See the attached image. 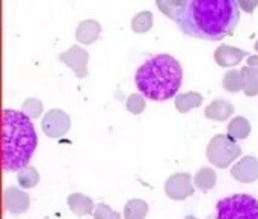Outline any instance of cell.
<instances>
[{
	"label": "cell",
	"instance_id": "obj_1",
	"mask_svg": "<svg viewBox=\"0 0 258 219\" xmlns=\"http://www.w3.org/2000/svg\"><path fill=\"white\" fill-rule=\"evenodd\" d=\"M156 3L183 33L207 41H219L233 35L240 20V8L236 0H159Z\"/></svg>",
	"mask_w": 258,
	"mask_h": 219
},
{
	"label": "cell",
	"instance_id": "obj_2",
	"mask_svg": "<svg viewBox=\"0 0 258 219\" xmlns=\"http://www.w3.org/2000/svg\"><path fill=\"white\" fill-rule=\"evenodd\" d=\"M38 136L24 112L5 109L2 112V168L15 173L26 167L36 150Z\"/></svg>",
	"mask_w": 258,
	"mask_h": 219
},
{
	"label": "cell",
	"instance_id": "obj_3",
	"mask_svg": "<svg viewBox=\"0 0 258 219\" xmlns=\"http://www.w3.org/2000/svg\"><path fill=\"white\" fill-rule=\"evenodd\" d=\"M135 82L145 98L165 101L178 92L183 82V70L172 56L156 54L138 68Z\"/></svg>",
	"mask_w": 258,
	"mask_h": 219
},
{
	"label": "cell",
	"instance_id": "obj_4",
	"mask_svg": "<svg viewBox=\"0 0 258 219\" xmlns=\"http://www.w3.org/2000/svg\"><path fill=\"white\" fill-rule=\"evenodd\" d=\"M216 219H258V200L248 194L225 197L216 204Z\"/></svg>",
	"mask_w": 258,
	"mask_h": 219
},
{
	"label": "cell",
	"instance_id": "obj_5",
	"mask_svg": "<svg viewBox=\"0 0 258 219\" xmlns=\"http://www.w3.org/2000/svg\"><path fill=\"white\" fill-rule=\"evenodd\" d=\"M240 154H242V148L239 147V144L225 135L215 136L207 148L209 160L218 168H228L234 160L239 159Z\"/></svg>",
	"mask_w": 258,
	"mask_h": 219
},
{
	"label": "cell",
	"instance_id": "obj_6",
	"mask_svg": "<svg viewBox=\"0 0 258 219\" xmlns=\"http://www.w3.org/2000/svg\"><path fill=\"white\" fill-rule=\"evenodd\" d=\"M166 195L172 200H186L194 194V179L189 173H180L171 176L165 183Z\"/></svg>",
	"mask_w": 258,
	"mask_h": 219
},
{
	"label": "cell",
	"instance_id": "obj_7",
	"mask_svg": "<svg viewBox=\"0 0 258 219\" xmlns=\"http://www.w3.org/2000/svg\"><path fill=\"white\" fill-rule=\"evenodd\" d=\"M59 59L70 67L76 76L79 79H83L88 76V59H89V53L82 48L80 45H73L71 48H68L65 53L59 54Z\"/></svg>",
	"mask_w": 258,
	"mask_h": 219
},
{
	"label": "cell",
	"instance_id": "obj_8",
	"mask_svg": "<svg viewBox=\"0 0 258 219\" xmlns=\"http://www.w3.org/2000/svg\"><path fill=\"white\" fill-rule=\"evenodd\" d=\"M70 117L59 109H53L45 114L42 120V130L50 138H59L63 136L70 129Z\"/></svg>",
	"mask_w": 258,
	"mask_h": 219
},
{
	"label": "cell",
	"instance_id": "obj_9",
	"mask_svg": "<svg viewBox=\"0 0 258 219\" xmlns=\"http://www.w3.org/2000/svg\"><path fill=\"white\" fill-rule=\"evenodd\" d=\"M30 200L26 192L18 188H8L3 194V207L12 215H20L29 209Z\"/></svg>",
	"mask_w": 258,
	"mask_h": 219
},
{
	"label": "cell",
	"instance_id": "obj_10",
	"mask_svg": "<svg viewBox=\"0 0 258 219\" xmlns=\"http://www.w3.org/2000/svg\"><path fill=\"white\" fill-rule=\"evenodd\" d=\"M231 176L242 183H252L258 179V159L246 156L231 168Z\"/></svg>",
	"mask_w": 258,
	"mask_h": 219
},
{
	"label": "cell",
	"instance_id": "obj_11",
	"mask_svg": "<svg viewBox=\"0 0 258 219\" xmlns=\"http://www.w3.org/2000/svg\"><path fill=\"white\" fill-rule=\"evenodd\" d=\"M246 56H248V51L240 50L237 47L225 45V44L218 47L216 51H215V61L221 67H234V65L240 64L242 59L246 58Z\"/></svg>",
	"mask_w": 258,
	"mask_h": 219
},
{
	"label": "cell",
	"instance_id": "obj_12",
	"mask_svg": "<svg viewBox=\"0 0 258 219\" xmlns=\"http://www.w3.org/2000/svg\"><path fill=\"white\" fill-rule=\"evenodd\" d=\"M233 114H234V106L224 98L212 101L204 111L206 118L216 120V121H227Z\"/></svg>",
	"mask_w": 258,
	"mask_h": 219
},
{
	"label": "cell",
	"instance_id": "obj_13",
	"mask_svg": "<svg viewBox=\"0 0 258 219\" xmlns=\"http://www.w3.org/2000/svg\"><path fill=\"white\" fill-rule=\"evenodd\" d=\"M101 33V26L95 20H85L79 24L76 32V39L82 44H92L98 39Z\"/></svg>",
	"mask_w": 258,
	"mask_h": 219
},
{
	"label": "cell",
	"instance_id": "obj_14",
	"mask_svg": "<svg viewBox=\"0 0 258 219\" xmlns=\"http://www.w3.org/2000/svg\"><path fill=\"white\" fill-rule=\"evenodd\" d=\"M68 206L71 209L73 213H76L77 216H83V215H91L94 212V201L82 194H71L68 197Z\"/></svg>",
	"mask_w": 258,
	"mask_h": 219
},
{
	"label": "cell",
	"instance_id": "obj_15",
	"mask_svg": "<svg viewBox=\"0 0 258 219\" xmlns=\"http://www.w3.org/2000/svg\"><path fill=\"white\" fill-rule=\"evenodd\" d=\"M251 133V124L243 117H236L228 124V136L234 141L246 139Z\"/></svg>",
	"mask_w": 258,
	"mask_h": 219
},
{
	"label": "cell",
	"instance_id": "obj_16",
	"mask_svg": "<svg viewBox=\"0 0 258 219\" xmlns=\"http://www.w3.org/2000/svg\"><path fill=\"white\" fill-rule=\"evenodd\" d=\"M194 183L195 186L203 191V192H207L210 189L215 188L216 185V173L215 170L206 167V168H201L197 174H195V179H194Z\"/></svg>",
	"mask_w": 258,
	"mask_h": 219
},
{
	"label": "cell",
	"instance_id": "obj_17",
	"mask_svg": "<svg viewBox=\"0 0 258 219\" xmlns=\"http://www.w3.org/2000/svg\"><path fill=\"white\" fill-rule=\"evenodd\" d=\"M243 79V91L248 97H254L258 94V71L252 67H243L240 70Z\"/></svg>",
	"mask_w": 258,
	"mask_h": 219
},
{
	"label": "cell",
	"instance_id": "obj_18",
	"mask_svg": "<svg viewBox=\"0 0 258 219\" xmlns=\"http://www.w3.org/2000/svg\"><path fill=\"white\" fill-rule=\"evenodd\" d=\"M203 103V97L198 92H186V94H180L175 98V107L178 109V112L186 114L194 107L201 106Z\"/></svg>",
	"mask_w": 258,
	"mask_h": 219
},
{
	"label": "cell",
	"instance_id": "obj_19",
	"mask_svg": "<svg viewBox=\"0 0 258 219\" xmlns=\"http://www.w3.org/2000/svg\"><path fill=\"white\" fill-rule=\"evenodd\" d=\"M148 213V204L144 200H130L124 207V219H144Z\"/></svg>",
	"mask_w": 258,
	"mask_h": 219
},
{
	"label": "cell",
	"instance_id": "obj_20",
	"mask_svg": "<svg viewBox=\"0 0 258 219\" xmlns=\"http://www.w3.org/2000/svg\"><path fill=\"white\" fill-rule=\"evenodd\" d=\"M17 180H18V185L24 189H30L33 186L38 185L39 182V174L38 171L33 168V167H26L23 170L18 171L17 174Z\"/></svg>",
	"mask_w": 258,
	"mask_h": 219
},
{
	"label": "cell",
	"instance_id": "obj_21",
	"mask_svg": "<svg viewBox=\"0 0 258 219\" xmlns=\"http://www.w3.org/2000/svg\"><path fill=\"white\" fill-rule=\"evenodd\" d=\"M222 85H224V88H225L228 92H239V91H242V89H243V79H242L240 71H237V70L228 71V73L224 76Z\"/></svg>",
	"mask_w": 258,
	"mask_h": 219
},
{
	"label": "cell",
	"instance_id": "obj_22",
	"mask_svg": "<svg viewBox=\"0 0 258 219\" xmlns=\"http://www.w3.org/2000/svg\"><path fill=\"white\" fill-rule=\"evenodd\" d=\"M153 26V15L150 11H144L139 12L133 20H132V29L138 33H144L147 30H150Z\"/></svg>",
	"mask_w": 258,
	"mask_h": 219
},
{
	"label": "cell",
	"instance_id": "obj_23",
	"mask_svg": "<svg viewBox=\"0 0 258 219\" xmlns=\"http://www.w3.org/2000/svg\"><path fill=\"white\" fill-rule=\"evenodd\" d=\"M127 111L135 114V115H139L144 109H145V97L142 94H132L127 100Z\"/></svg>",
	"mask_w": 258,
	"mask_h": 219
},
{
	"label": "cell",
	"instance_id": "obj_24",
	"mask_svg": "<svg viewBox=\"0 0 258 219\" xmlns=\"http://www.w3.org/2000/svg\"><path fill=\"white\" fill-rule=\"evenodd\" d=\"M23 112L29 118H38L42 112V103L36 98H29L23 104Z\"/></svg>",
	"mask_w": 258,
	"mask_h": 219
},
{
	"label": "cell",
	"instance_id": "obj_25",
	"mask_svg": "<svg viewBox=\"0 0 258 219\" xmlns=\"http://www.w3.org/2000/svg\"><path fill=\"white\" fill-rule=\"evenodd\" d=\"M94 219H121V215L118 212H115L113 209H110L107 204L100 203L95 207Z\"/></svg>",
	"mask_w": 258,
	"mask_h": 219
},
{
	"label": "cell",
	"instance_id": "obj_26",
	"mask_svg": "<svg viewBox=\"0 0 258 219\" xmlns=\"http://www.w3.org/2000/svg\"><path fill=\"white\" fill-rule=\"evenodd\" d=\"M258 2L257 0H240L239 2V8H242L246 12H252L257 8Z\"/></svg>",
	"mask_w": 258,
	"mask_h": 219
},
{
	"label": "cell",
	"instance_id": "obj_27",
	"mask_svg": "<svg viewBox=\"0 0 258 219\" xmlns=\"http://www.w3.org/2000/svg\"><path fill=\"white\" fill-rule=\"evenodd\" d=\"M248 67H252L258 71V56H249L248 58Z\"/></svg>",
	"mask_w": 258,
	"mask_h": 219
},
{
	"label": "cell",
	"instance_id": "obj_28",
	"mask_svg": "<svg viewBox=\"0 0 258 219\" xmlns=\"http://www.w3.org/2000/svg\"><path fill=\"white\" fill-rule=\"evenodd\" d=\"M186 219H197V218H195V216H187Z\"/></svg>",
	"mask_w": 258,
	"mask_h": 219
},
{
	"label": "cell",
	"instance_id": "obj_29",
	"mask_svg": "<svg viewBox=\"0 0 258 219\" xmlns=\"http://www.w3.org/2000/svg\"><path fill=\"white\" fill-rule=\"evenodd\" d=\"M255 50L258 51V41H257V44H255Z\"/></svg>",
	"mask_w": 258,
	"mask_h": 219
}]
</instances>
